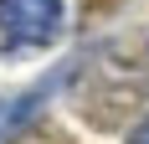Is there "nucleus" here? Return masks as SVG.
<instances>
[{
  "label": "nucleus",
  "mask_w": 149,
  "mask_h": 144,
  "mask_svg": "<svg viewBox=\"0 0 149 144\" xmlns=\"http://www.w3.org/2000/svg\"><path fill=\"white\" fill-rule=\"evenodd\" d=\"M108 5H118V0H82V15H103Z\"/></svg>",
  "instance_id": "3"
},
{
  "label": "nucleus",
  "mask_w": 149,
  "mask_h": 144,
  "mask_svg": "<svg viewBox=\"0 0 149 144\" xmlns=\"http://www.w3.org/2000/svg\"><path fill=\"white\" fill-rule=\"evenodd\" d=\"M129 144H149V118H144V124H134V134H129Z\"/></svg>",
  "instance_id": "4"
},
{
  "label": "nucleus",
  "mask_w": 149,
  "mask_h": 144,
  "mask_svg": "<svg viewBox=\"0 0 149 144\" xmlns=\"http://www.w3.org/2000/svg\"><path fill=\"white\" fill-rule=\"evenodd\" d=\"M62 36V0H0V52H41Z\"/></svg>",
  "instance_id": "1"
},
{
  "label": "nucleus",
  "mask_w": 149,
  "mask_h": 144,
  "mask_svg": "<svg viewBox=\"0 0 149 144\" xmlns=\"http://www.w3.org/2000/svg\"><path fill=\"white\" fill-rule=\"evenodd\" d=\"M62 77H67V72H57V77H46V82L26 87V93H15V98H0V144H15V134H21L31 118H36V108H41V103L57 93Z\"/></svg>",
  "instance_id": "2"
},
{
  "label": "nucleus",
  "mask_w": 149,
  "mask_h": 144,
  "mask_svg": "<svg viewBox=\"0 0 149 144\" xmlns=\"http://www.w3.org/2000/svg\"><path fill=\"white\" fill-rule=\"evenodd\" d=\"M31 144H67V139H62V134H36Z\"/></svg>",
  "instance_id": "5"
}]
</instances>
